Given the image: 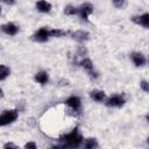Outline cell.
Masks as SVG:
<instances>
[{"label":"cell","instance_id":"2e32d148","mask_svg":"<svg viewBox=\"0 0 149 149\" xmlns=\"http://www.w3.org/2000/svg\"><path fill=\"white\" fill-rule=\"evenodd\" d=\"M81 147L85 149H95V148H99V142L95 137H86L84 139Z\"/></svg>","mask_w":149,"mask_h":149},{"label":"cell","instance_id":"5bb4252c","mask_svg":"<svg viewBox=\"0 0 149 149\" xmlns=\"http://www.w3.org/2000/svg\"><path fill=\"white\" fill-rule=\"evenodd\" d=\"M34 80L40 85H47L50 80V77H49V73L47 71L41 70V71H37L34 74Z\"/></svg>","mask_w":149,"mask_h":149},{"label":"cell","instance_id":"277c9868","mask_svg":"<svg viewBox=\"0 0 149 149\" xmlns=\"http://www.w3.org/2000/svg\"><path fill=\"white\" fill-rule=\"evenodd\" d=\"M126 101L127 100H126V97L123 93H114V94L107 97L104 104L109 108H121L125 106Z\"/></svg>","mask_w":149,"mask_h":149},{"label":"cell","instance_id":"9c48e42d","mask_svg":"<svg viewBox=\"0 0 149 149\" xmlns=\"http://www.w3.org/2000/svg\"><path fill=\"white\" fill-rule=\"evenodd\" d=\"M70 37L72 40H74L76 42H78V43H85L90 40V33L86 31V30H83V29H78V30L71 31Z\"/></svg>","mask_w":149,"mask_h":149},{"label":"cell","instance_id":"9a60e30c","mask_svg":"<svg viewBox=\"0 0 149 149\" xmlns=\"http://www.w3.org/2000/svg\"><path fill=\"white\" fill-rule=\"evenodd\" d=\"M70 30H64L62 28H50V35L51 38H61L66 35H70Z\"/></svg>","mask_w":149,"mask_h":149},{"label":"cell","instance_id":"8fae6325","mask_svg":"<svg viewBox=\"0 0 149 149\" xmlns=\"http://www.w3.org/2000/svg\"><path fill=\"white\" fill-rule=\"evenodd\" d=\"M35 8L38 13L42 14H49L52 9V5L48 0H37L35 2Z\"/></svg>","mask_w":149,"mask_h":149},{"label":"cell","instance_id":"52a82bcc","mask_svg":"<svg viewBox=\"0 0 149 149\" xmlns=\"http://www.w3.org/2000/svg\"><path fill=\"white\" fill-rule=\"evenodd\" d=\"M93 10H94V7H93L92 3H90V2H84V3H81V5L78 7V16L80 17L81 21L88 22L90 16L92 15Z\"/></svg>","mask_w":149,"mask_h":149},{"label":"cell","instance_id":"4fadbf2b","mask_svg":"<svg viewBox=\"0 0 149 149\" xmlns=\"http://www.w3.org/2000/svg\"><path fill=\"white\" fill-rule=\"evenodd\" d=\"M132 21L143 28H149V13H142L132 17Z\"/></svg>","mask_w":149,"mask_h":149},{"label":"cell","instance_id":"484cf974","mask_svg":"<svg viewBox=\"0 0 149 149\" xmlns=\"http://www.w3.org/2000/svg\"><path fill=\"white\" fill-rule=\"evenodd\" d=\"M147 59H148V63H149V56H148V58H147Z\"/></svg>","mask_w":149,"mask_h":149},{"label":"cell","instance_id":"ffe728a7","mask_svg":"<svg viewBox=\"0 0 149 149\" xmlns=\"http://www.w3.org/2000/svg\"><path fill=\"white\" fill-rule=\"evenodd\" d=\"M140 88L146 92V93H149V81L146 80V79H142L140 80Z\"/></svg>","mask_w":149,"mask_h":149},{"label":"cell","instance_id":"603a6c76","mask_svg":"<svg viewBox=\"0 0 149 149\" xmlns=\"http://www.w3.org/2000/svg\"><path fill=\"white\" fill-rule=\"evenodd\" d=\"M1 1H2V3L7 5V6H13L16 3V0H1Z\"/></svg>","mask_w":149,"mask_h":149},{"label":"cell","instance_id":"7a4b0ae2","mask_svg":"<svg viewBox=\"0 0 149 149\" xmlns=\"http://www.w3.org/2000/svg\"><path fill=\"white\" fill-rule=\"evenodd\" d=\"M19 118V109L17 108H9L2 111L0 115V126L6 127L8 125L14 123Z\"/></svg>","mask_w":149,"mask_h":149},{"label":"cell","instance_id":"e0dca14e","mask_svg":"<svg viewBox=\"0 0 149 149\" xmlns=\"http://www.w3.org/2000/svg\"><path fill=\"white\" fill-rule=\"evenodd\" d=\"M9 76H10V68L7 66L6 64H1V65H0V80L3 81V80H6Z\"/></svg>","mask_w":149,"mask_h":149},{"label":"cell","instance_id":"ac0fdd59","mask_svg":"<svg viewBox=\"0 0 149 149\" xmlns=\"http://www.w3.org/2000/svg\"><path fill=\"white\" fill-rule=\"evenodd\" d=\"M63 12L68 16H74V15H78V7H76L73 5H66L64 7Z\"/></svg>","mask_w":149,"mask_h":149},{"label":"cell","instance_id":"30bf717a","mask_svg":"<svg viewBox=\"0 0 149 149\" xmlns=\"http://www.w3.org/2000/svg\"><path fill=\"white\" fill-rule=\"evenodd\" d=\"M1 31L8 36H15L20 31V27L14 22H6L1 26Z\"/></svg>","mask_w":149,"mask_h":149},{"label":"cell","instance_id":"7402d4cb","mask_svg":"<svg viewBox=\"0 0 149 149\" xmlns=\"http://www.w3.org/2000/svg\"><path fill=\"white\" fill-rule=\"evenodd\" d=\"M2 148H3V149H8V148H17V146L14 144L13 142H7V143H5V144L2 146Z\"/></svg>","mask_w":149,"mask_h":149},{"label":"cell","instance_id":"8992f818","mask_svg":"<svg viewBox=\"0 0 149 149\" xmlns=\"http://www.w3.org/2000/svg\"><path fill=\"white\" fill-rule=\"evenodd\" d=\"M50 38H51V35H50L49 27H41L31 35V40L37 43H44V42L49 41Z\"/></svg>","mask_w":149,"mask_h":149},{"label":"cell","instance_id":"44dd1931","mask_svg":"<svg viewBox=\"0 0 149 149\" xmlns=\"http://www.w3.org/2000/svg\"><path fill=\"white\" fill-rule=\"evenodd\" d=\"M23 147H24V148H28V149H29V148H31V149H36V148H37V144H36L34 141H29V142H27Z\"/></svg>","mask_w":149,"mask_h":149},{"label":"cell","instance_id":"3957f363","mask_svg":"<svg viewBox=\"0 0 149 149\" xmlns=\"http://www.w3.org/2000/svg\"><path fill=\"white\" fill-rule=\"evenodd\" d=\"M64 104L69 108V111H71V113L74 116H77L81 113V99H80V97H78L76 94L70 95L65 99Z\"/></svg>","mask_w":149,"mask_h":149},{"label":"cell","instance_id":"6da1fadb","mask_svg":"<svg viewBox=\"0 0 149 149\" xmlns=\"http://www.w3.org/2000/svg\"><path fill=\"white\" fill-rule=\"evenodd\" d=\"M58 141L61 142V146H55V147H63V148H79L83 146L84 142V136L80 133L78 127H74L68 133H63L59 135Z\"/></svg>","mask_w":149,"mask_h":149},{"label":"cell","instance_id":"cb8c5ba5","mask_svg":"<svg viewBox=\"0 0 149 149\" xmlns=\"http://www.w3.org/2000/svg\"><path fill=\"white\" fill-rule=\"evenodd\" d=\"M146 121L149 123V113H147V114H146Z\"/></svg>","mask_w":149,"mask_h":149},{"label":"cell","instance_id":"ba28073f","mask_svg":"<svg viewBox=\"0 0 149 149\" xmlns=\"http://www.w3.org/2000/svg\"><path fill=\"white\" fill-rule=\"evenodd\" d=\"M129 56H130L132 63H133L136 68H143V66L148 63L147 57H146L142 52H140V51H133Z\"/></svg>","mask_w":149,"mask_h":149},{"label":"cell","instance_id":"7c38bea8","mask_svg":"<svg viewBox=\"0 0 149 149\" xmlns=\"http://www.w3.org/2000/svg\"><path fill=\"white\" fill-rule=\"evenodd\" d=\"M88 95H90V98H91L93 101H95V102H98V104L105 102V100H106V98H107L106 92L102 91V90H98V88H94V90L90 91Z\"/></svg>","mask_w":149,"mask_h":149},{"label":"cell","instance_id":"5b68a950","mask_svg":"<svg viewBox=\"0 0 149 149\" xmlns=\"http://www.w3.org/2000/svg\"><path fill=\"white\" fill-rule=\"evenodd\" d=\"M78 65H79L81 69H84V70L86 71V73L88 74V77H90L91 79H97V78L99 77V73H98V72L95 71V69H94L93 62H92L91 58H88L87 56H86V57H83V58L79 61Z\"/></svg>","mask_w":149,"mask_h":149},{"label":"cell","instance_id":"d6986e66","mask_svg":"<svg viewBox=\"0 0 149 149\" xmlns=\"http://www.w3.org/2000/svg\"><path fill=\"white\" fill-rule=\"evenodd\" d=\"M112 3L118 9H123L127 6V0H112Z\"/></svg>","mask_w":149,"mask_h":149},{"label":"cell","instance_id":"d4e9b609","mask_svg":"<svg viewBox=\"0 0 149 149\" xmlns=\"http://www.w3.org/2000/svg\"><path fill=\"white\" fill-rule=\"evenodd\" d=\"M147 144H148V146H149V136H148V137H147Z\"/></svg>","mask_w":149,"mask_h":149}]
</instances>
